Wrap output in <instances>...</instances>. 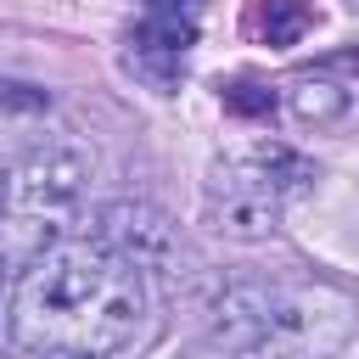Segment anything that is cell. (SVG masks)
Segmentation results:
<instances>
[{
	"label": "cell",
	"mask_w": 359,
	"mask_h": 359,
	"mask_svg": "<svg viewBox=\"0 0 359 359\" xmlns=\"http://www.w3.org/2000/svg\"><path fill=\"white\" fill-rule=\"evenodd\" d=\"M6 325L11 342L28 353H67V359L129 353L151 325V286L146 269H135L95 236L79 241L56 236L22 264Z\"/></svg>",
	"instance_id": "obj_1"
},
{
	"label": "cell",
	"mask_w": 359,
	"mask_h": 359,
	"mask_svg": "<svg viewBox=\"0 0 359 359\" xmlns=\"http://www.w3.org/2000/svg\"><path fill=\"white\" fill-rule=\"evenodd\" d=\"M208 337L230 353H331L353 337V303L325 286L230 280L208 309Z\"/></svg>",
	"instance_id": "obj_2"
},
{
	"label": "cell",
	"mask_w": 359,
	"mask_h": 359,
	"mask_svg": "<svg viewBox=\"0 0 359 359\" xmlns=\"http://www.w3.org/2000/svg\"><path fill=\"white\" fill-rule=\"evenodd\" d=\"M314 185V163L280 140H258L252 151H236L224 163H213L202 208L208 224L224 241H269L280 230V213L297 191Z\"/></svg>",
	"instance_id": "obj_3"
},
{
	"label": "cell",
	"mask_w": 359,
	"mask_h": 359,
	"mask_svg": "<svg viewBox=\"0 0 359 359\" xmlns=\"http://www.w3.org/2000/svg\"><path fill=\"white\" fill-rule=\"evenodd\" d=\"M84 185H90V151L79 146V140H39L17 168H11V185H6V219H17L39 247H50L67 224H73V213H79V202H84Z\"/></svg>",
	"instance_id": "obj_4"
},
{
	"label": "cell",
	"mask_w": 359,
	"mask_h": 359,
	"mask_svg": "<svg viewBox=\"0 0 359 359\" xmlns=\"http://www.w3.org/2000/svg\"><path fill=\"white\" fill-rule=\"evenodd\" d=\"M191 45H196V6H146V17L129 28V67L168 95L185 73Z\"/></svg>",
	"instance_id": "obj_5"
},
{
	"label": "cell",
	"mask_w": 359,
	"mask_h": 359,
	"mask_svg": "<svg viewBox=\"0 0 359 359\" xmlns=\"http://www.w3.org/2000/svg\"><path fill=\"white\" fill-rule=\"evenodd\" d=\"M101 247H112L118 258H129L135 269H168L174 252H180V236H174V219L151 202H107L95 213V230H90Z\"/></svg>",
	"instance_id": "obj_6"
},
{
	"label": "cell",
	"mask_w": 359,
	"mask_h": 359,
	"mask_svg": "<svg viewBox=\"0 0 359 359\" xmlns=\"http://www.w3.org/2000/svg\"><path fill=\"white\" fill-rule=\"evenodd\" d=\"M286 107H292V118L297 123H337L342 112H348V90L320 67V73H297L292 84H286Z\"/></svg>",
	"instance_id": "obj_7"
},
{
	"label": "cell",
	"mask_w": 359,
	"mask_h": 359,
	"mask_svg": "<svg viewBox=\"0 0 359 359\" xmlns=\"http://www.w3.org/2000/svg\"><path fill=\"white\" fill-rule=\"evenodd\" d=\"M252 28L264 45H297L314 28V6L309 0H252Z\"/></svg>",
	"instance_id": "obj_8"
},
{
	"label": "cell",
	"mask_w": 359,
	"mask_h": 359,
	"mask_svg": "<svg viewBox=\"0 0 359 359\" xmlns=\"http://www.w3.org/2000/svg\"><path fill=\"white\" fill-rule=\"evenodd\" d=\"M39 252V241L17 224V219H6L0 213V320H6V309H11V292H17V275H22V264Z\"/></svg>",
	"instance_id": "obj_9"
},
{
	"label": "cell",
	"mask_w": 359,
	"mask_h": 359,
	"mask_svg": "<svg viewBox=\"0 0 359 359\" xmlns=\"http://www.w3.org/2000/svg\"><path fill=\"white\" fill-rule=\"evenodd\" d=\"M224 107L241 118H264V112H275V90L258 79H236V84H224Z\"/></svg>",
	"instance_id": "obj_10"
},
{
	"label": "cell",
	"mask_w": 359,
	"mask_h": 359,
	"mask_svg": "<svg viewBox=\"0 0 359 359\" xmlns=\"http://www.w3.org/2000/svg\"><path fill=\"white\" fill-rule=\"evenodd\" d=\"M50 107V95L39 90V84H11V79H0V112H45Z\"/></svg>",
	"instance_id": "obj_11"
},
{
	"label": "cell",
	"mask_w": 359,
	"mask_h": 359,
	"mask_svg": "<svg viewBox=\"0 0 359 359\" xmlns=\"http://www.w3.org/2000/svg\"><path fill=\"white\" fill-rule=\"evenodd\" d=\"M320 67H325V73H337V67H342V73H359V50H337V56H325Z\"/></svg>",
	"instance_id": "obj_12"
},
{
	"label": "cell",
	"mask_w": 359,
	"mask_h": 359,
	"mask_svg": "<svg viewBox=\"0 0 359 359\" xmlns=\"http://www.w3.org/2000/svg\"><path fill=\"white\" fill-rule=\"evenodd\" d=\"M6 185H11V163H6V151H0V208H6Z\"/></svg>",
	"instance_id": "obj_13"
},
{
	"label": "cell",
	"mask_w": 359,
	"mask_h": 359,
	"mask_svg": "<svg viewBox=\"0 0 359 359\" xmlns=\"http://www.w3.org/2000/svg\"><path fill=\"white\" fill-rule=\"evenodd\" d=\"M146 6H196V0H146Z\"/></svg>",
	"instance_id": "obj_14"
},
{
	"label": "cell",
	"mask_w": 359,
	"mask_h": 359,
	"mask_svg": "<svg viewBox=\"0 0 359 359\" xmlns=\"http://www.w3.org/2000/svg\"><path fill=\"white\" fill-rule=\"evenodd\" d=\"M348 6H353V11H359V0H348Z\"/></svg>",
	"instance_id": "obj_15"
}]
</instances>
